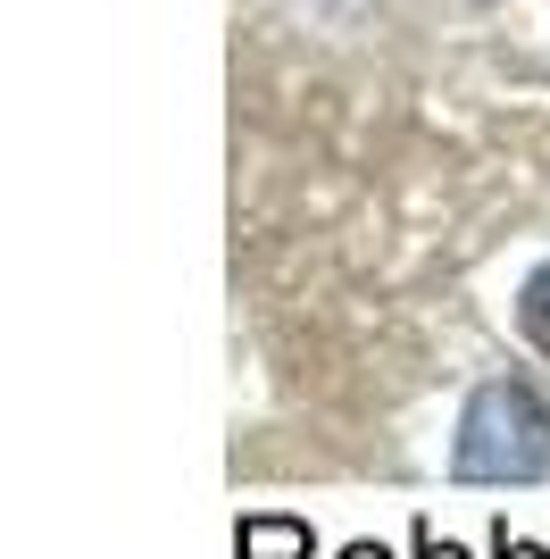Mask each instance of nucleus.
<instances>
[{
  "label": "nucleus",
  "mask_w": 550,
  "mask_h": 559,
  "mask_svg": "<svg viewBox=\"0 0 550 559\" xmlns=\"http://www.w3.org/2000/svg\"><path fill=\"white\" fill-rule=\"evenodd\" d=\"M458 485H542L550 476V401L526 376H483L451 435Z\"/></svg>",
  "instance_id": "1"
},
{
  "label": "nucleus",
  "mask_w": 550,
  "mask_h": 559,
  "mask_svg": "<svg viewBox=\"0 0 550 559\" xmlns=\"http://www.w3.org/2000/svg\"><path fill=\"white\" fill-rule=\"evenodd\" d=\"M318 535H309V518H284V510H259L234 526V559H309Z\"/></svg>",
  "instance_id": "2"
},
{
  "label": "nucleus",
  "mask_w": 550,
  "mask_h": 559,
  "mask_svg": "<svg viewBox=\"0 0 550 559\" xmlns=\"http://www.w3.org/2000/svg\"><path fill=\"white\" fill-rule=\"evenodd\" d=\"M517 334H526V343L550 359V259L534 267L526 284H517Z\"/></svg>",
  "instance_id": "3"
},
{
  "label": "nucleus",
  "mask_w": 550,
  "mask_h": 559,
  "mask_svg": "<svg viewBox=\"0 0 550 559\" xmlns=\"http://www.w3.org/2000/svg\"><path fill=\"white\" fill-rule=\"evenodd\" d=\"M409 551H417V559H467L458 543H442V535H434V518H417V526H409Z\"/></svg>",
  "instance_id": "4"
},
{
  "label": "nucleus",
  "mask_w": 550,
  "mask_h": 559,
  "mask_svg": "<svg viewBox=\"0 0 550 559\" xmlns=\"http://www.w3.org/2000/svg\"><path fill=\"white\" fill-rule=\"evenodd\" d=\"M492 559H550L542 543H526V535H509V518H501V535H492Z\"/></svg>",
  "instance_id": "5"
},
{
  "label": "nucleus",
  "mask_w": 550,
  "mask_h": 559,
  "mask_svg": "<svg viewBox=\"0 0 550 559\" xmlns=\"http://www.w3.org/2000/svg\"><path fill=\"white\" fill-rule=\"evenodd\" d=\"M343 559H392V551H384V543H350Z\"/></svg>",
  "instance_id": "6"
}]
</instances>
